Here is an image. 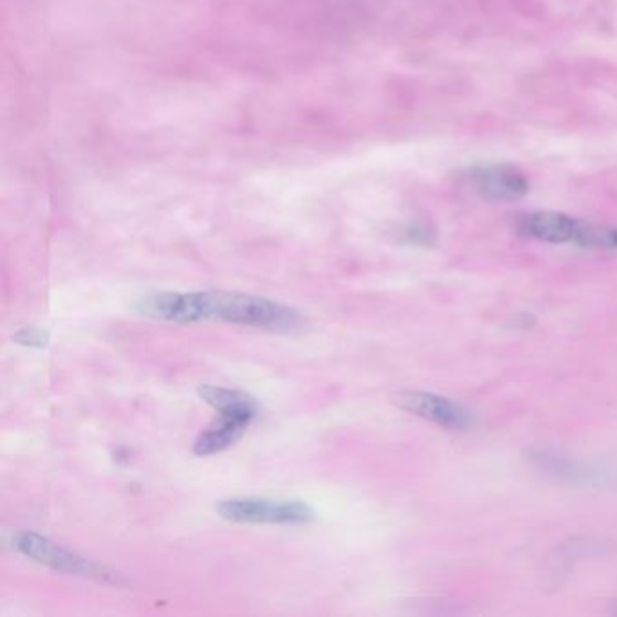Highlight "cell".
<instances>
[{"mask_svg":"<svg viewBox=\"0 0 617 617\" xmlns=\"http://www.w3.org/2000/svg\"><path fill=\"white\" fill-rule=\"evenodd\" d=\"M209 321L283 334L304 328L306 324L301 312L292 306L239 292H207V323Z\"/></svg>","mask_w":617,"mask_h":617,"instance_id":"6da1fadb","label":"cell"},{"mask_svg":"<svg viewBox=\"0 0 617 617\" xmlns=\"http://www.w3.org/2000/svg\"><path fill=\"white\" fill-rule=\"evenodd\" d=\"M215 511L227 522L252 525H308L315 520L308 503L279 498H227L216 503Z\"/></svg>","mask_w":617,"mask_h":617,"instance_id":"7a4b0ae2","label":"cell"},{"mask_svg":"<svg viewBox=\"0 0 617 617\" xmlns=\"http://www.w3.org/2000/svg\"><path fill=\"white\" fill-rule=\"evenodd\" d=\"M13 548L22 556L53 568L56 573L91 577V579H98V582H118V577H115L113 571L100 565L95 560L82 556V554L65 548L64 545H59L50 537L33 533V531L17 533L13 536Z\"/></svg>","mask_w":617,"mask_h":617,"instance_id":"3957f363","label":"cell"},{"mask_svg":"<svg viewBox=\"0 0 617 617\" xmlns=\"http://www.w3.org/2000/svg\"><path fill=\"white\" fill-rule=\"evenodd\" d=\"M471 189L491 203H513L529 195L527 176L509 164L478 165L468 172Z\"/></svg>","mask_w":617,"mask_h":617,"instance_id":"277c9868","label":"cell"},{"mask_svg":"<svg viewBox=\"0 0 617 617\" xmlns=\"http://www.w3.org/2000/svg\"><path fill=\"white\" fill-rule=\"evenodd\" d=\"M258 415L259 408L216 409V417L198 435L192 451L198 457L223 453L247 433Z\"/></svg>","mask_w":617,"mask_h":617,"instance_id":"5b68a950","label":"cell"},{"mask_svg":"<svg viewBox=\"0 0 617 617\" xmlns=\"http://www.w3.org/2000/svg\"><path fill=\"white\" fill-rule=\"evenodd\" d=\"M391 402L402 411L417 415V417L429 420V422L448 429H466L471 423L468 411L440 395L428 394V391H397L391 395Z\"/></svg>","mask_w":617,"mask_h":617,"instance_id":"8992f818","label":"cell"},{"mask_svg":"<svg viewBox=\"0 0 617 617\" xmlns=\"http://www.w3.org/2000/svg\"><path fill=\"white\" fill-rule=\"evenodd\" d=\"M582 221L563 212L540 210V212L522 216L517 221V232L525 238L537 239L545 243H576L577 236L582 232Z\"/></svg>","mask_w":617,"mask_h":617,"instance_id":"52a82bcc","label":"cell"},{"mask_svg":"<svg viewBox=\"0 0 617 617\" xmlns=\"http://www.w3.org/2000/svg\"><path fill=\"white\" fill-rule=\"evenodd\" d=\"M198 395L203 402L209 404L215 409L259 408V402L252 395L239 391V389L201 384L198 388Z\"/></svg>","mask_w":617,"mask_h":617,"instance_id":"ba28073f","label":"cell"},{"mask_svg":"<svg viewBox=\"0 0 617 617\" xmlns=\"http://www.w3.org/2000/svg\"><path fill=\"white\" fill-rule=\"evenodd\" d=\"M529 460L542 469L545 473L554 474V477L568 478V480H577V478L587 477V471L579 463L562 457V454L551 453V451H531Z\"/></svg>","mask_w":617,"mask_h":617,"instance_id":"9c48e42d","label":"cell"},{"mask_svg":"<svg viewBox=\"0 0 617 617\" xmlns=\"http://www.w3.org/2000/svg\"><path fill=\"white\" fill-rule=\"evenodd\" d=\"M576 244L587 249H617V229H599L593 224H582Z\"/></svg>","mask_w":617,"mask_h":617,"instance_id":"30bf717a","label":"cell"},{"mask_svg":"<svg viewBox=\"0 0 617 617\" xmlns=\"http://www.w3.org/2000/svg\"><path fill=\"white\" fill-rule=\"evenodd\" d=\"M13 341L25 348H45L50 344V332L39 326H28L13 335Z\"/></svg>","mask_w":617,"mask_h":617,"instance_id":"8fae6325","label":"cell"},{"mask_svg":"<svg viewBox=\"0 0 617 617\" xmlns=\"http://www.w3.org/2000/svg\"><path fill=\"white\" fill-rule=\"evenodd\" d=\"M534 323H536V318L531 314H517L514 317V326H517V328H531V326H534Z\"/></svg>","mask_w":617,"mask_h":617,"instance_id":"7c38bea8","label":"cell"},{"mask_svg":"<svg viewBox=\"0 0 617 617\" xmlns=\"http://www.w3.org/2000/svg\"><path fill=\"white\" fill-rule=\"evenodd\" d=\"M610 614H614V616H617V602L613 603V608H610Z\"/></svg>","mask_w":617,"mask_h":617,"instance_id":"4fadbf2b","label":"cell"}]
</instances>
